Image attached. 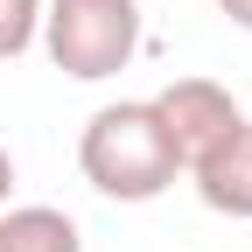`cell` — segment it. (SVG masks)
Segmentation results:
<instances>
[{
  "label": "cell",
  "mask_w": 252,
  "mask_h": 252,
  "mask_svg": "<svg viewBox=\"0 0 252 252\" xmlns=\"http://www.w3.org/2000/svg\"><path fill=\"white\" fill-rule=\"evenodd\" d=\"M77 168L105 203H154L182 175V161H175V147H168L147 98H119V105L91 112L84 133H77Z\"/></svg>",
  "instance_id": "6da1fadb"
},
{
  "label": "cell",
  "mask_w": 252,
  "mask_h": 252,
  "mask_svg": "<svg viewBox=\"0 0 252 252\" xmlns=\"http://www.w3.org/2000/svg\"><path fill=\"white\" fill-rule=\"evenodd\" d=\"M35 42L49 49V63L63 77L105 84L140 56L147 21H140V0H42V35Z\"/></svg>",
  "instance_id": "7a4b0ae2"
},
{
  "label": "cell",
  "mask_w": 252,
  "mask_h": 252,
  "mask_svg": "<svg viewBox=\"0 0 252 252\" xmlns=\"http://www.w3.org/2000/svg\"><path fill=\"white\" fill-rule=\"evenodd\" d=\"M147 105H154V119H161V133H168V147H175L182 175H189V168H196L203 154H210V147H217V140H224L231 126L245 119V112H238V98H231L217 77H175V84L154 91Z\"/></svg>",
  "instance_id": "3957f363"
},
{
  "label": "cell",
  "mask_w": 252,
  "mask_h": 252,
  "mask_svg": "<svg viewBox=\"0 0 252 252\" xmlns=\"http://www.w3.org/2000/svg\"><path fill=\"white\" fill-rule=\"evenodd\" d=\"M189 182H196L203 210H217V217H252V119H238L231 133L189 168Z\"/></svg>",
  "instance_id": "277c9868"
},
{
  "label": "cell",
  "mask_w": 252,
  "mask_h": 252,
  "mask_svg": "<svg viewBox=\"0 0 252 252\" xmlns=\"http://www.w3.org/2000/svg\"><path fill=\"white\" fill-rule=\"evenodd\" d=\"M0 252H84V231L56 203H7L0 210Z\"/></svg>",
  "instance_id": "5b68a950"
},
{
  "label": "cell",
  "mask_w": 252,
  "mask_h": 252,
  "mask_svg": "<svg viewBox=\"0 0 252 252\" xmlns=\"http://www.w3.org/2000/svg\"><path fill=\"white\" fill-rule=\"evenodd\" d=\"M42 35V0H0V63L28 56Z\"/></svg>",
  "instance_id": "8992f818"
},
{
  "label": "cell",
  "mask_w": 252,
  "mask_h": 252,
  "mask_svg": "<svg viewBox=\"0 0 252 252\" xmlns=\"http://www.w3.org/2000/svg\"><path fill=\"white\" fill-rule=\"evenodd\" d=\"M210 7H217V14H224L231 28H252V0H210Z\"/></svg>",
  "instance_id": "52a82bcc"
},
{
  "label": "cell",
  "mask_w": 252,
  "mask_h": 252,
  "mask_svg": "<svg viewBox=\"0 0 252 252\" xmlns=\"http://www.w3.org/2000/svg\"><path fill=\"white\" fill-rule=\"evenodd\" d=\"M7 196H14V154H7V140H0V210H7Z\"/></svg>",
  "instance_id": "ba28073f"
}]
</instances>
